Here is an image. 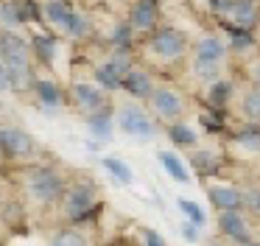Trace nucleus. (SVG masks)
Segmentation results:
<instances>
[{"label":"nucleus","instance_id":"nucleus-20","mask_svg":"<svg viewBox=\"0 0 260 246\" xmlns=\"http://www.w3.org/2000/svg\"><path fill=\"white\" fill-rule=\"evenodd\" d=\"M73 6H76L73 0H42V25H45L48 31L62 37L64 20H68Z\"/></svg>","mask_w":260,"mask_h":246},{"label":"nucleus","instance_id":"nucleus-18","mask_svg":"<svg viewBox=\"0 0 260 246\" xmlns=\"http://www.w3.org/2000/svg\"><path fill=\"white\" fill-rule=\"evenodd\" d=\"M190 168L207 182V179H213V176L221 173L224 157H221L215 148H190Z\"/></svg>","mask_w":260,"mask_h":246},{"label":"nucleus","instance_id":"nucleus-9","mask_svg":"<svg viewBox=\"0 0 260 246\" xmlns=\"http://www.w3.org/2000/svg\"><path fill=\"white\" fill-rule=\"evenodd\" d=\"M218 232L235 246H257L252 221H249L246 210H226L218 212Z\"/></svg>","mask_w":260,"mask_h":246},{"label":"nucleus","instance_id":"nucleus-28","mask_svg":"<svg viewBox=\"0 0 260 246\" xmlns=\"http://www.w3.org/2000/svg\"><path fill=\"white\" fill-rule=\"evenodd\" d=\"M179 210L185 212V218L187 221H193V224H199L202 227L204 221H207V216H204V210L196 204V201H187V199H179Z\"/></svg>","mask_w":260,"mask_h":246},{"label":"nucleus","instance_id":"nucleus-33","mask_svg":"<svg viewBox=\"0 0 260 246\" xmlns=\"http://www.w3.org/2000/svg\"><path fill=\"white\" fill-rule=\"evenodd\" d=\"M0 93H12V78H9V67L0 62Z\"/></svg>","mask_w":260,"mask_h":246},{"label":"nucleus","instance_id":"nucleus-21","mask_svg":"<svg viewBox=\"0 0 260 246\" xmlns=\"http://www.w3.org/2000/svg\"><path fill=\"white\" fill-rule=\"evenodd\" d=\"M238 115L243 123H254L260 126V87L249 84L241 95H238Z\"/></svg>","mask_w":260,"mask_h":246},{"label":"nucleus","instance_id":"nucleus-7","mask_svg":"<svg viewBox=\"0 0 260 246\" xmlns=\"http://www.w3.org/2000/svg\"><path fill=\"white\" fill-rule=\"evenodd\" d=\"M115 126L126 137L148 140L154 134V115L148 109H143L140 104H120L115 109Z\"/></svg>","mask_w":260,"mask_h":246},{"label":"nucleus","instance_id":"nucleus-1","mask_svg":"<svg viewBox=\"0 0 260 246\" xmlns=\"http://www.w3.org/2000/svg\"><path fill=\"white\" fill-rule=\"evenodd\" d=\"M190 50L187 34H182L174 25H159L151 34L137 39V53H140L143 65L151 70H171V67L182 65Z\"/></svg>","mask_w":260,"mask_h":246},{"label":"nucleus","instance_id":"nucleus-4","mask_svg":"<svg viewBox=\"0 0 260 246\" xmlns=\"http://www.w3.org/2000/svg\"><path fill=\"white\" fill-rule=\"evenodd\" d=\"M146 106L154 115V120H159L165 126V123L182 120L187 115V95L182 89H176L174 84H157L151 98L146 101Z\"/></svg>","mask_w":260,"mask_h":246},{"label":"nucleus","instance_id":"nucleus-19","mask_svg":"<svg viewBox=\"0 0 260 246\" xmlns=\"http://www.w3.org/2000/svg\"><path fill=\"white\" fill-rule=\"evenodd\" d=\"M115 109H118L115 104H107L104 109L87 115V129H90L92 140H98V143H107V140L112 137V132L118 129V126H115Z\"/></svg>","mask_w":260,"mask_h":246},{"label":"nucleus","instance_id":"nucleus-6","mask_svg":"<svg viewBox=\"0 0 260 246\" xmlns=\"http://www.w3.org/2000/svg\"><path fill=\"white\" fill-rule=\"evenodd\" d=\"M0 62L6 67H34V48L31 39L23 37L17 28L0 25Z\"/></svg>","mask_w":260,"mask_h":246},{"label":"nucleus","instance_id":"nucleus-11","mask_svg":"<svg viewBox=\"0 0 260 246\" xmlns=\"http://www.w3.org/2000/svg\"><path fill=\"white\" fill-rule=\"evenodd\" d=\"M126 22L132 25V31H135L137 37L151 34L154 28L162 25V9H159V0H132Z\"/></svg>","mask_w":260,"mask_h":246},{"label":"nucleus","instance_id":"nucleus-29","mask_svg":"<svg viewBox=\"0 0 260 246\" xmlns=\"http://www.w3.org/2000/svg\"><path fill=\"white\" fill-rule=\"evenodd\" d=\"M246 212H252L254 218H260V184L246 190Z\"/></svg>","mask_w":260,"mask_h":246},{"label":"nucleus","instance_id":"nucleus-10","mask_svg":"<svg viewBox=\"0 0 260 246\" xmlns=\"http://www.w3.org/2000/svg\"><path fill=\"white\" fill-rule=\"evenodd\" d=\"M226 56H230V42L218 34H202L196 42L190 45V62L193 65H218L224 67Z\"/></svg>","mask_w":260,"mask_h":246},{"label":"nucleus","instance_id":"nucleus-12","mask_svg":"<svg viewBox=\"0 0 260 246\" xmlns=\"http://www.w3.org/2000/svg\"><path fill=\"white\" fill-rule=\"evenodd\" d=\"M207 199L218 212L246 210V190L232 184V182H218L215 176L207 179Z\"/></svg>","mask_w":260,"mask_h":246},{"label":"nucleus","instance_id":"nucleus-13","mask_svg":"<svg viewBox=\"0 0 260 246\" xmlns=\"http://www.w3.org/2000/svg\"><path fill=\"white\" fill-rule=\"evenodd\" d=\"M31 95H34L37 106L45 109V112H56L68 104V89L51 76H37L34 87H31Z\"/></svg>","mask_w":260,"mask_h":246},{"label":"nucleus","instance_id":"nucleus-23","mask_svg":"<svg viewBox=\"0 0 260 246\" xmlns=\"http://www.w3.org/2000/svg\"><path fill=\"white\" fill-rule=\"evenodd\" d=\"M157 160H159V165L165 168V173H168L174 182H179V184H190V168L185 165V160H182L176 151H157Z\"/></svg>","mask_w":260,"mask_h":246},{"label":"nucleus","instance_id":"nucleus-3","mask_svg":"<svg viewBox=\"0 0 260 246\" xmlns=\"http://www.w3.org/2000/svg\"><path fill=\"white\" fill-rule=\"evenodd\" d=\"M98 207H101V188L95 179L90 176H76L70 179L68 193L62 199V212L70 224H84L95 218Z\"/></svg>","mask_w":260,"mask_h":246},{"label":"nucleus","instance_id":"nucleus-24","mask_svg":"<svg viewBox=\"0 0 260 246\" xmlns=\"http://www.w3.org/2000/svg\"><path fill=\"white\" fill-rule=\"evenodd\" d=\"M199 123H202V129L210 134H226L232 129L224 109H213V106H204V104H202V109H199Z\"/></svg>","mask_w":260,"mask_h":246},{"label":"nucleus","instance_id":"nucleus-25","mask_svg":"<svg viewBox=\"0 0 260 246\" xmlns=\"http://www.w3.org/2000/svg\"><path fill=\"white\" fill-rule=\"evenodd\" d=\"M92 78H95L107 93H118V89H123V76H120V73L115 70L107 59L98 62V65L92 67Z\"/></svg>","mask_w":260,"mask_h":246},{"label":"nucleus","instance_id":"nucleus-27","mask_svg":"<svg viewBox=\"0 0 260 246\" xmlns=\"http://www.w3.org/2000/svg\"><path fill=\"white\" fill-rule=\"evenodd\" d=\"M101 165L107 168V173L115 179V182H120V184H132V182H135V173H132L129 162L120 160V157H107Z\"/></svg>","mask_w":260,"mask_h":246},{"label":"nucleus","instance_id":"nucleus-35","mask_svg":"<svg viewBox=\"0 0 260 246\" xmlns=\"http://www.w3.org/2000/svg\"><path fill=\"white\" fill-rule=\"evenodd\" d=\"M254 37H257V45H260V22H257V28H254Z\"/></svg>","mask_w":260,"mask_h":246},{"label":"nucleus","instance_id":"nucleus-15","mask_svg":"<svg viewBox=\"0 0 260 246\" xmlns=\"http://www.w3.org/2000/svg\"><path fill=\"white\" fill-rule=\"evenodd\" d=\"M64 37H59V34L48 31L45 25L37 28L34 34H31V48H34V62L42 67H53L56 65V56H59V45H62Z\"/></svg>","mask_w":260,"mask_h":246},{"label":"nucleus","instance_id":"nucleus-26","mask_svg":"<svg viewBox=\"0 0 260 246\" xmlns=\"http://www.w3.org/2000/svg\"><path fill=\"white\" fill-rule=\"evenodd\" d=\"M48 246H90V240H87V235L79 229V224H70V227L59 229Z\"/></svg>","mask_w":260,"mask_h":246},{"label":"nucleus","instance_id":"nucleus-34","mask_svg":"<svg viewBox=\"0 0 260 246\" xmlns=\"http://www.w3.org/2000/svg\"><path fill=\"white\" fill-rule=\"evenodd\" d=\"M207 246H235V243H230V240H226V238H221V240H210Z\"/></svg>","mask_w":260,"mask_h":246},{"label":"nucleus","instance_id":"nucleus-5","mask_svg":"<svg viewBox=\"0 0 260 246\" xmlns=\"http://www.w3.org/2000/svg\"><path fill=\"white\" fill-rule=\"evenodd\" d=\"M40 143L34 134L20 126H0V160L9 162H37Z\"/></svg>","mask_w":260,"mask_h":246},{"label":"nucleus","instance_id":"nucleus-31","mask_svg":"<svg viewBox=\"0 0 260 246\" xmlns=\"http://www.w3.org/2000/svg\"><path fill=\"white\" fill-rule=\"evenodd\" d=\"M182 238H185L187 243H196L199 240V224H193V221L182 224Z\"/></svg>","mask_w":260,"mask_h":246},{"label":"nucleus","instance_id":"nucleus-17","mask_svg":"<svg viewBox=\"0 0 260 246\" xmlns=\"http://www.w3.org/2000/svg\"><path fill=\"white\" fill-rule=\"evenodd\" d=\"M226 134H230L232 148L243 151V154H249V157H260V126L241 120L238 126H232Z\"/></svg>","mask_w":260,"mask_h":246},{"label":"nucleus","instance_id":"nucleus-30","mask_svg":"<svg viewBox=\"0 0 260 246\" xmlns=\"http://www.w3.org/2000/svg\"><path fill=\"white\" fill-rule=\"evenodd\" d=\"M246 78H249V84H257L260 87V56L246 59Z\"/></svg>","mask_w":260,"mask_h":246},{"label":"nucleus","instance_id":"nucleus-16","mask_svg":"<svg viewBox=\"0 0 260 246\" xmlns=\"http://www.w3.org/2000/svg\"><path fill=\"white\" fill-rule=\"evenodd\" d=\"M154 87H157V81H154V70L146 65H135L129 73H126L123 78V93H129L135 101H148L154 93Z\"/></svg>","mask_w":260,"mask_h":246},{"label":"nucleus","instance_id":"nucleus-8","mask_svg":"<svg viewBox=\"0 0 260 246\" xmlns=\"http://www.w3.org/2000/svg\"><path fill=\"white\" fill-rule=\"evenodd\" d=\"M109 95L112 93H107L98 81H73L68 87V104L87 117V115H92V112L104 109L107 104H112Z\"/></svg>","mask_w":260,"mask_h":246},{"label":"nucleus","instance_id":"nucleus-32","mask_svg":"<svg viewBox=\"0 0 260 246\" xmlns=\"http://www.w3.org/2000/svg\"><path fill=\"white\" fill-rule=\"evenodd\" d=\"M143 246H165V240L154 229H143Z\"/></svg>","mask_w":260,"mask_h":246},{"label":"nucleus","instance_id":"nucleus-14","mask_svg":"<svg viewBox=\"0 0 260 246\" xmlns=\"http://www.w3.org/2000/svg\"><path fill=\"white\" fill-rule=\"evenodd\" d=\"M202 101L204 106H213V109H230L232 101H238V81L235 78H215V81L204 84L202 87Z\"/></svg>","mask_w":260,"mask_h":246},{"label":"nucleus","instance_id":"nucleus-2","mask_svg":"<svg viewBox=\"0 0 260 246\" xmlns=\"http://www.w3.org/2000/svg\"><path fill=\"white\" fill-rule=\"evenodd\" d=\"M68 184H70V179L56 165H51V162H31V165H25L23 190L34 204H40V207L62 204L64 193H68Z\"/></svg>","mask_w":260,"mask_h":246},{"label":"nucleus","instance_id":"nucleus-22","mask_svg":"<svg viewBox=\"0 0 260 246\" xmlns=\"http://www.w3.org/2000/svg\"><path fill=\"white\" fill-rule=\"evenodd\" d=\"M165 134H168L171 145H179V148H196L199 145V134L190 123L182 117V120H174V123H165Z\"/></svg>","mask_w":260,"mask_h":246}]
</instances>
